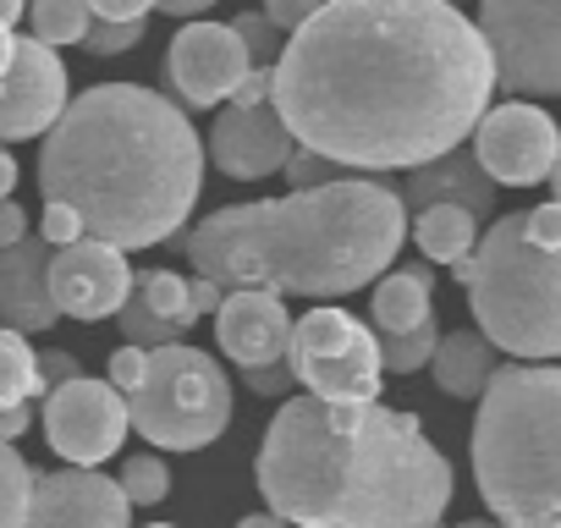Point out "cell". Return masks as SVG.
<instances>
[{
    "label": "cell",
    "mask_w": 561,
    "mask_h": 528,
    "mask_svg": "<svg viewBox=\"0 0 561 528\" xmlns=\"http://www.w3.org/2000/svg\"><path fill=\"white\" fill-rule=\"evenodd\" d=\"M490 50L451 0H325L280 45L270 105L336 171H419L473 138Z\"/></svg>",
    "instance_id": "obj_1"
},
{
    "label": "cell",
    "mask_w": 561,
    "mask_h": 528,
    "mask_svg": "<svg viewBox=\"0 0 561 528\" xmlns=\"http://www.w3.org/2000/svg\"><path fill=\"white\" fill-rule=\"evenodd\" d=\"M253 479L287 528H435L451 506L446 451L413 413L380 402H280Z\"/></svg>",
    "instance_id": "obj_2"
},
{
    "label": "cell",
    "mask_w": 561,
    "mask_h": 528,
    "mask_svg": "<svg viewBox=\"0 0 561 528\" xmlns=\"http://www.w3.org/2000/svg\"><path fill=\"white\" fill-rule=\"evenodd\" d=\"M204 187V138L144 83H94L39 144V193L116 253L171 242Z\"/></svg>",
    "instance_id": "obj_3"
},
{
    "label": "cell",
    "mask_w": 561,
    "mask_h": 528,
    "mask_svg": "<svg viewBox=\"0 0 561 528\" xmlns=\"http://www.w3.org/2000/svg\"><path fill=\"white\" fill-rule=\"evenodd\" d=\"M408 242V209L380 176H342L314 193H280L204 215L176 248L220 292L347 298L391 271Z\"/></svg>",
    "instance_id": "obj_4"
},
{
    "label": "cell",
    "mask_w": 561,
    "mask_h": 528,
    "mask_svg": "<svg viewBox=\"0 0 561 528\" xmlns=\"http://www.w3.org/2000/svg\"><path fill=\"white\" fill-rule=\"evenodd\" d=\"M468 446L501 528H561V364H501Z\"/></svg>",
    "instance_id": "obj_5"
},
{
    "label": "cell",
    "mask_w": 561,
    "mask_h": 528,
    "mask_svg": "<svg viewBox=\"0 0 561 528\" xmlns=\"http://www.w3.org/2000/svg\"><path fill=\"white\" fill-rule=\"evenodd\" d=\"M468 314L495 353L528 364L561 358V253L523 237V209L479 231L468 259Z\"/></svg>",
    "instance_id": "obj_6"
},
{
    "label": "cell",
    "mask_w": 561,
    "mask_h": 528,
    "mask_svg": "<svg viewBox=\"0 0 561 528\" xmlns=\"http://www.w3.org/2000/svg\"><path fill=\"white\" fill-rule=\"evenodd\" d=\"M127 424L160 451H198L231 429V380L204 347H160L144 358Z\"/></svg>",
    "instance_id": "obj_7"
},
{
    "label": "cell",
    "mask_w": 561,
    "mask_h": 528,
    "mask_svg": "<svg viewBox=\"0 0 561 528\" xmlns=\"http://www.w3.org/2000/svg\"><path fill=\"white\" fill-rule=\"evenodd\" d=\"M287 369L304 386V397L331 402V408H364L380 402V347L364 320L347 309H309L293 320L287 342Z\"/></svg>",
    "instance_id": "obj_8"
},
{
    "label": "cell",
    "mask_w": 561,
    "mask_h": 528,
    "mask_svg": "<svg viewBox=\"0 0 561 528\" xmlns=\"http://www.w3.org/2000/svg\"><path fill=\"white\" fill-rule=\"evenodd\" d=\"M473 28L501 94L523 105L561 94V0H484Z\"/></svg>",
    "instance_id": "obj_9"
},
{
    "label": "cell",
    "mask_w": 561,
    "mask_h": 528,
    "mask_svg": "<svg viewBox=\"0 0 561 528\" xmlns=\"http://www.w3.org/2000/svg\"><path fill=\"white\" fill-rule=\"evenodd\" d=\"M479 171L495 187H534L550 176L556 154H561V127L556 116H545L539 105L506 100L495 111H484V122L473 127V149Z\"/></svg>",
    "instance_id": "obj_10"
},
{
    "label": "cell",
    "mask_w": 561,
    "mask_h": 528,
    "mask_svg": "<svg viewBox=\"0 0 561 528\" xmlns=\"http://www.w3.org/2000/svg\"><path fill=\"white\" fill-rule=\"evenodd\" d=\"M45 435L67 468H100L127 440V402L105 380H72L45 397Z\"/></svg>",
    "instance_id": "obj_11"
},
{
    "label": "cell",
    "mask_w": 561,
    "mask_h": 528,
    "mask_svg": "<svg viewBox=\"0 0 561 528\" xmlns=\"http://www.w3.org/2000/svg\"><path fill=\"white\" fill-rule=\"evenodd\" d=\"M248 67L253 61H248V50L237 45V34L226 23H187L165 50V83H171L176 105H187V111L231 105Z\"/></svg>",
    "instance_id": "obj_12"
},
{
    "label": "cell",
    "mask_w": 561,
    "mask_h": 528,
    "mask_svg": "<svg viewBox=\"0 0 561 528\" xmlns=\"http://www.w3.org/2000/svg\"><path fill=\"white\" fill-rule=\"evenodd\" d=\"M133 276L127 271V253L105 248V242H72L50 259V298H56V314L61 320H116L127 292H133Z\"/></svg>",
    "instance_id": "obj_13"
},
{
    "label": "cell",
    "mask_w": 561,
    "mask_h": 528,
    "mask_svg": "<svg viewBox=\"0 0 561 528\" xmlns=\"http://www.w3.org/2000/svg\"><path fill=\"white\" fill-rule=\"evenodd\" d=\"M67 111V67L39 39L18 34L12 67L0 78V144L7 138H45Z\"/></svg>",
    "instance_id": "obj_14"
},
{
    "label": "cell",
    "mask_w": 561,
    "mask_h": 528,
    "mask_svg": "<svg viewBox=\"0 0 561 528\" xmlns=\"http://www.w3.org/2000/svg\"><path fill=\"white\" fill-rule=\"evenodd\" d=\"M293 133L287 122L275 116V105H259V111H242V105H220L215 116V133L204 138V154L215 160V171L237 176V182H259V176H275L280 165L293 160Z\"/></svg>",
    "instance_id": "obj_15"
},
{
    "label": "cell",
    "mask_w": 561,
    "mask_h": 528,
    "mask_svg": "<svg viewBox=\"0 0 561 528\" xmlns=\"http://www.w3.org/2000/svg\"><path fill=\"white\" fill-rule=\"evenodd\" d=\"M133 506L116 479L89 468H61L34 479L28 528H127Z\"/></svg>",
    "instance_id": "obj_16"
},
{
    "label": "cell",
    "mask_w": 561,
    "mask_h": 528,
    "mask_svg": "<svg viewBox=\"0 0 561 528\" xmlns=\"http://www.w3.org/2000/svg\"><path fill=\"white\" fill-rule=\"evenodd\" d=\"M215 342L231 364H242V375L275 369V364H287L293 314L270 292H226L215 309Z\"/></svg>",
    "instance_id": "obj_17"
},
{
    "label": "cell",
    "mask_w": 561,
    "mask_h": 528,
    "mask_svg": "<svg viewBox=\"0 0 561 528\" xmlns=\"http://www.w3.org/2000/svg\"><path fill=\"white\" fill-rule=\"evenodd\" d=\"M50 259L56 248L39 231H28L18 248H0V331L39 336L61 325L56 298H50Z\"/></svg>",
    "instance_id": "obj_18"
},
{
    "label": "cell",
    "mask_w": 561,
    "mask_h": 528,
    "mask_svg": "<svg viewBox=\"0 0 561 528\" xmlns=\"http://www.w3.org/2000/svg\"><path fill=\"white\" fill-rule=\"evenodd\" d=\"M397 198H402V209H413V215H424V209H435V204H451V209L484 220V215L495 209V182L479 171V160H473L468 149H451V154H440V160L408 171V182L397 187Z\"/></svg>",
    "instance_id": "obj_19"
},
{
    "label": "cell",
    "mask_w": 561,
    "mask_h": 528,
    "mask_svg": "<svg viewBox=\"0 0 561 528\" xmlns=\"http://www.w3.org/2000/svg\"><path fill=\"white\" fill-rule=\"evenodd\" d=\"M495 369H501V358H495V347H490L479 331H451V336H440V347H435V358H430L435 386H440L446 397H457V402H479L484 386L495 380Z\"/></svg>",
    "instance_id": "obj_20"
},
{
    "label": "cell",
    "mask_w": 561,
    "mask_h": 528,
    "mask_svg": "<svg viewBox=\"0 0 561 528\" xmlns=\"http://www.w3.org/2000/svg\"><path fill=\"white\" fill-rule=\"evenodd\" d=\"M424 320H435V276L424 264H408V271H391L375 282V325L380 336H402L419 331Z\"/></svg>",
    "instance_id": "obj_21"
},
{
    "label": "cell",
    "mask_w": 561,
    "mask_h": 528,
    "mask_svg": "<svg viewBox=\"0 0 561 528\" xmlns=\"http://www.w3.org/2000/svg\"><path fill=\"white\" fill-rule=\"evenodd\" d=\"M408 231H413L419 253L435 259V264H457V259H468L479 248V220L462 215V209H451V204H435V209L413 215Z\"/></svg>",
    "instance_id": "obj_22"
},
{
    "label": "cell",
    "mask_w": 561,
    "mask_h": 528,
    "mask_svg": "<svg viewBox=\"0 0 561 528\" xmlns=\"http://www.w3.org/2000/svg\"><path fill=\"white\" fill-rule=\"evenodd\" d=\"M133 298L160 320V325H176L182 336L193 331V309H187V282L176 271H138L133 276Z\"/></svg>",
    "instance_id": "obj_23"
},
{
    "label": "cell",
    "mask_w": 561,
    "mask_h": 528,
    "mask_svg": "<svg viewBox=\"0 0 561 528\" xmlns=\"http://www.w3.org/2000/svg\"><path fill=\"white\" fill-rule=\"evenodd\" d=\"M39 391V369H34V347L18 331H0V413L7 408H28Z\"/></svg>",
    "instance_id": "obj_24"
},
{
    "label": "cell",
    "mask_w": 561,
    "mask_h": 528,
    "mask_svg": "<svg viewBox=\"0 0 561 528\" xmlns=\"http://www.w3.org/2000/svg\"><path fill=\"white\" fill-rule=\"evenodd\" d=\"M28 23H34L28 39H39L45 50L83 45V34H89V7H83V0H39V7H28Z\"/></svg>",
    "instance_id": "obj_25"
},
{
    "label": "cell",
    "mask_w": 561,
    "mask_h": 528,
    "mask_svg": "<svg viewBox=\"0 0 561 528\" xmlns=\"http://www.w3.org/2000/svg\"><path fill=\"white\" fill-rule=\"evenodd\" d=\"M375 347H380V375H419V369H430V358L440 347V325L424 320L419 331H402V336L375 331Z\"/></svg>",
    "instance_id": "obj_26"
},
{
    "label": "cell",
    "mask_w": 561,
    "mask_h": 528,
    "mask_svg": "<svg viewBox=\"0 0 561 528\" xmlns=\"http://www.w3.org/2000/svg\"><path fill=\"white\" fill-rule=\"evenodd\" d=\"M34 468L23 451L0 446V528H28V501H34Z\"/></svg>",
    "instance_id": "obj_27"
},
{
    "label": "cell",
    "mask_w": 561,
    "mask_h": 528,
    "mask_svg": "<svg viewBox=\"0 0 561 528\" xmlns=\"http://www.w3.org/2000/svg\"><path fill=\"white\" fill-rule=\"evenodd\" d=\"M116 484H122L127 506H160V501L171 495V468H165L154 451H138V457H127V462H122Z\"/></svg>",
    "instance_id": "obj_28"
},
{
    "label": "cell",
    "mask_w": 561,
    "mask_h": 528,
    "mask_svg": "<svg viewBox=\"0 0 561 528\" xmlns=\"http://www.w3.org/2000/svg\"><path fill=\"white\" fill-rule=\"evenodd\" d=\"M226 28L237 34V45L248 50V61H253V67H275V61H280V34L270 28V18H264V12H237Z\"/></svg>",
    "instance_id": "obj_29"
},
{
    "label": "cell",
    "mask_w": 561,
    "mask_h": 528,
    "mask_svg": "<svg viewBox=\"0 0 561 528\" xmlns=\"http://www.w3.org/2000/svg\"><path fill=\"white\" fill-rule=\"evenodd\" d=\"M144 28H149V18H144V23H100V18H89L83 45H89L94 56H127V50L144 39Z\"/></svg>",
    "instance_id": "obj_30"
},
{
    "label": "cell",
    "mask_w": 561,
    "mask_h": 528,
    "mask_svg": "<svg viewBox=\"0 0 561 528\" xmlns=\"http://www.w3.org/2000/svg\"><path fill=\"white\" fill-rule=\"evenodd\" d=\"M280 176L293 182V193H314V187H331V182H342V171H336L331 160L309 154V149H293V160L280 165Z\"/></svg>",
    "instance_id": "obj_31"
},
{
    "label": "cell",
    "mask_w": 561,
    "mask_h": 528,
    "mask_svg": "<svg viewBox=\"0 0 561 528\" xmlns=\"http://www.w3.org/2000/svg\"><path fill=\"white\" fill-rule=\"evenodd\" d=\"M34 369H39V391H45V397L61 391V386H72V380H83V369H78V358H72L67 347H45V353H34Z\"/></svg>",
    "instance_id": "obj_32"
},
{
    "label": "cell",
    "mask_w": 561,
    "mask_h": 528,
    "mask_svg": "<svg viewBox=\"0 0 561 528\" xmlns=\"http://www.w3.org/2000/svg\"><path fill=\"white\" fill-rule=\"evenodd\" d=\"M523 237L545 253H561V209L556 204H539V209H523Z\"/></svg>",
    "instance_id": "obj_33"
},
{
    "label": "cell",
    "mask_w": 561,
    "mask_h": 528,
    "mask_svg": "<svg viewBox=\"0 0 561 528\" xmlns=\"http://www.w3.org/2000/svg\"><path fill=\"white\" fill-rule=\"evenodd\" d=\"M144 358H149V353H138V347H116V353H111V380H105V386H111L122 402L144 386Z\"/></svg>",
    "instance_id": "obj_34"
},
{
    "label": "cell",
    "mask_w": 561,
    "mask_h": 528,
    "mask_svg": "<svg viewBox=\"0 0 561 528\" xmlns=\"http://www.w3.org/2000/svg\"><path fill=\"white\" fill-rule=\"evenodd\" d=\"M39 237L61 253V248H72V242H83V226H78V215L72 209H61V204H45V215H39Z\"/></svg>",
    "instance_id": "obj_35"
},
{
    "label": "cell",
    "mask_w": 561,
    "mask_h": 528,
    "mask_svg": "<svg viewBox=\"0 0 561 528\" xmlns=\"http://www.w3.org/2000/svg\"><path fill=\"white\" fill-rule=\"evenodd\" d=\"M314 12H320V0H270V7H264V18H270L275 34H298Z\"/></svg>",
    "instance_id": "obj_36"
},
{
    "label": "cell",
    "mask_w": 561,
    "mask_h": 528,
    "mask_svg": "<svg viewBox=\"0 0 561 528\" xmlns=\"http://www.w3.org/2000/svg\"><path fill=\"white\" fill-rule=\"evenodd\" d=\"M270 89H275V67H248V78L237 83L231 105H242V111H259V105H270Z\"/></svg>",
    "instance_id": "obj_37"
},
{
    "label": "cell",
    "mask_w": 561,
    "mask_h": 528,
    "mask_svg": "<svg viewBox=\"0 0 561 528\" xmlns=\"http://www.w3.org/2000/svg\"><path fill=\"white\" fill-rule=\"evenodd\" d=\"M154 7H144V0H94L89 7V18H100V23H144Z\"/></svg>",
    "instance_id": "obj_38"
},
{
    "label": "cell",
    "mask_w": 561,
    "mask_h": 528,
    "mask_svg": "<svg viewBox=\"0 0 561 528\" xmlns=\"http://www.w3.org/2000/svg\"><path fill=\"white\" fill-rule=\"evenodd\" d=\"M242 380H248V391H259V397H287V391L298 386L287 364H275V369H253V375H242Z\"/></svg>",
    "instance_id": "obj_39"
},
{
    "label": "cell",
    "mask_w": 561,
    "mask_h": 528,
    "mask_svg": "<svg viewBox=\"0 0 561 528\" xmlns=\"http://www.w3.org/2000/svg\"><path fill=\"white\" fill-rule=\"evenodd\" d=\"M220 298H226V292H220L215 282H187V309H193V325H198L204 314H215V309H220Z\"/></svg>",
    "instance_id": "obj_40"
},
{
    "label": "cell",
    "mask_w": 561,
    "mask_h": 528,
    "mask_svg": "<svg viewBox=\"0 0 561 528\" xmlns=\"http://www.w3.org/2000/svg\"><path fill=\"white\" fill-rule=\"evenodd\" d=\"M28 429H34V413H28V408H7V413H0V446L23 440Z\"/></svg>",
    "instance_id": "obj_41"
},
{
    "label": "cell",
    "mask_w": 561,
    "mask_h": 528,
    "mask_svg": "<svg viewBox=\"0 0 561 528\" xmlns=\"http://www.w3.org/2000/svg\"><path fill=\"white\" fill-rule=\"evenodd\" d=\"M154 12H171V18L198 23V12H215V7H209V0H165V7H154Z\"/></svg>",
    "instance_id": "obj_42"
},
{
    "label": "cell",
    "mask_w": 561,
    "mask_h": 528,
    "mask_svg": "<svg viewBox=\"0 0 561 528\" xmlns=\"http://www.w3.org/2000/svg\"><path fill=\"white\" fill-rule=\"evenodd\" d=\"M12 187H18V160H12L7 149H0V204L12 198Z\"/></svg>",
    "instance_id": "obj_43"
},
{
    "label": "cell",
    "mask_w": 561,
    "mask_h": 528,
    "mask_svg": "<svg viewBox=\"0 0 561 528\" xmlns=\"http://www.w3.org/2000/svg\"><path fill=\"white\" fill-rule=\"evenodd\" d=\"M23 18H28V7H18V0H0V28H12V34H18Z\"/></svg>",
    "instance_id": "obj_44"
},
{
    "label": "cell",
    "mask_w": 561,
    "mask_h": 528,
    "mask_svg": "<svg viewBox=\"0 0 561 528\" xmlns=\"http://www.w3.org/2000/svg\"><path fill=\"white\" fill-rule=\"evenodd\" d=\"M12 50H18V34L0 28V78H7V67H12Z\"/></svg>",
    "instance_id": "obj_45"
},
{
    "label": "cell",
    "mask_w": 561,
    "mask_h": 528,
    "mask_svg": "<svg viewBox=\"0 0 561 528\" xmlns=\"http://www.w3.org/2000/svg\"><path fill=\"white\" fill-rule=\"evenodd\" d=\"M237 528H287V523H280V517H270V512H253V517H242Z\"/></svg>",
    "instance_id": "obj_46"
},
{
    "label": "cell",
    "mask_w": 561,
    "mask_h": 528,
    "mask_svg": "<svg viewBox=\"0 0 561 528\" xmlns=\"http://www.w3.org/2000/svg\"><path fill=\"white\" fill-rule=\"evenodd\" d=\"M550 193H556V198H550V204H556V209H561V154H556V165H550Z\"/></svg>",
    "instance_id": "obj_47"
},
{
    "label": "cell",
    "mask_w": 561,
    "mask_h": 528,
    "mask_svg": "<svg viewBox=\"0 0 561 528\" xmlns=\"http://www.w3.org/2000/svg\"><path fill=\"white\" fill-rule=\"evenodd\" d=\"M457 528H501V523H490V517H468V523H457Z\"/></svg>",
    "instance_id": "obj_48"
},
{
    "label": "cell",
    "mask_w": 561,
    "mask_h": 528,
    "mask_svg": "<svg viewBox=\"0 0 561 528\" xmlns=\"http://www.w3.org/2000/svg\"><path fill=\"white\" fill-rule=\"evenodd\" d=\"M149 528H176V523H149Z\"/></svg>",
    "instance_id": "obj_49"
}]
</instances>
